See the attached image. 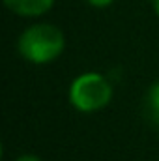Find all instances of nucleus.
<instances>
[{
    "label": "nucleus",
    "mask_w": 159,
    "mask_h": 161,
    "mask_svg": "<svg viewBox=\"0 0 159 161\" xmlns=\"http://www.w3.org/2000/svg\"><path fill=\"white\" fill-rule=\"evenodd\" d=\"M19 53L32 64H49L56 60L66 47L64 32L49 23H38L28 26L19 36Z\"/></svg>",
    "instance_id": "f257e3e1"
},
{
    "label": "nucleus",
    "mask_w": 159,
    "mask_h": 161,
    "mask_svg": "<svg viewBox=\"0 0 159 161\" xmlns=\"http://www.w3.org/2000/svg\"><path fill=\"white\" fill-rule=\"evenodd\" d=\"M112 99V86L99 73H82L69 86V101L80 113H94Z\"/></svg>",
    "instance_id": "f03ea898"
},
{
    "label": "nucleus",
    "mask_w": 159,
    "mask_h": 161,
    "mask_svg": "<svg viewBox=\"0 0 159 161\" xmlns=\"http://www.w3.org/2000/svg\"><path fill=\"white\" fill-rule=\"evenodd\" d=\"M4 4L21 17H40L52 8L54 0H4Z\"/></svg>",
    "instance_id": "7ed1b4c3"
},
{
    "label": "nucleus",
    "mask_w": 159,
    "mask_h": 161,
    "mask_svg": "<svg viewBox=\"0 0 159 161\" xmlns=\"http://www.w3.org/2000/svg\"><path fill=\"white\" fill-rule=\"evenodd\" d=\"M146 105H148V111H150L152 120H156L159 124V80L150 86L148 97H146Z\"/></svg>",
    "instance_id": "20e7f679"
},
{
    "label": "nucleus",
    "mask_w": 159,
    "mask_h": 161,
    "mask_svg": "<svg viewBox=\"0 0 159 161\" xmlns=\"http://www.w3.org/2000/svg\"><path fill=\"white\" fill-rule=\"evenodd\" d=\"M90 6H94V8H107V6H111L114 0H86Z\"/></svg>",
    "instance_id": "39448f33"
},
{
    "label": "nucleus",
    "mask_w": 159,
    "mask_h": 161,
    "mask_svg": "<svg viewBox=\"0 0 159 161\" xmlns=\"http://www.w3.org/2000/svg\"><path fill=\"white\" fill-rule=\"evenodd\" d=\"M15 161H41L38 156H32V154H25V156H21V158H17Z\"/></svg>",
    "instance_id": "423d86ee"
},
{
    "label": "nucleus",
    "mask_w": 159,
    "mask_h": 161,
    "mask_svg": "<svg viewBox=\"0 0 159 161\" xmlns=\"http://www.w3.org/2000/svg\"><path fill=\"white\" fill-rule=\"evenodd\" d=\"M154 9H156V13L159 17V0H154Z\"/></svg>",
    "instance_id": "0eeeda50"
}]
</instances>
